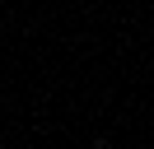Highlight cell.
<instances>
[{
    "instance_id": "obj_1",
    "label": "cell",
    "mask_w": 154,
    "mask_h": 149,
    "mask_svg": "<svg viewBox=\"0 0 154 149\" xmlns=\"http://www.w3.org/2000/svg\"><path fill=\"white\" fill-rule=\"evenodd\" d=\"M89 149H112V140H103V135H98V140H89Z\"/></svg>"
},
{
    "instance_id": "obj_2",
    "label": "cell",
    "mask_w": 154,
    "mask_h": 149,
    "mask_svg": "<svg viewBox=\"0 0 154 149\" xmlns=\"http://www.w3.org/2000/svg\"><path fill=\"white\" fill-rule=\"evenodd\" d=\"M112 149H117V144H112Z\"/></svg>"
}]
</instances>
